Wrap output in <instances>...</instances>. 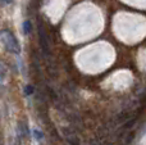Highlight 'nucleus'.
<instances>
[{
  "label": "nucleus",
  "instance_id": "f257e3e1",
  "mask_svg": "<svg viewBox=\"0 0 146 145\" xmlns=\"http://www.w3.org/2000/svg\"><path fill=\"white\" fill-rule=\"evenodd\" d=\"M1 40H3V44H4L5 49H7L9 53H13V54H19L21 53L19 41H18L17 37L13 35L12 31L3 30L1 31Z\"/></svg>",
  "mask_w": 146,
  "mask_h": 145
},
{
  "label": "nucleus",
  "instance_id": "f03ea898",
  "mask_svg": "<svg viewBox=\"0 0 146 145\" xmlns=\"http://www.w3.org/2000/svg\"><path fill=\"white\" fill-rule=\"evenodd\" d=\"M38 43H40V48L45 55L50 54V43H49L48 32H46L45 27L42 25H38Z\"/></svg>",
  "mask_w": 146,
  "mask_h": 145
},
{
  "label": "nucleus",
  "instance_id": "7ed1b4c3",
  "mask_svg": "<svg viewBox=\"0 0 146 145\" xmlns=\"http://www.w3.org/2000/svg\"><path fill=\"white\" fill-rule=\"evenodd\" d=\"M32 31V25H31L30 21H25L23 22V32L25 35H30V32Z\"/></svg>",
  "mask_w": 146,
  "mask_h": 145
},
{
  "label": "nucleus",
  "instance_id": "20e7f679",
  "mask_svg": "<svg viewBox=\"0 0 146 145\" xmlns=\"http://www.w3.org/2000/svg\"><path fill=\"white\" fill-rule=\"evenodd\" d=\"M25 92H26V95H31L33 92V87L31 86V85H27V86L25 87Z\"/></svg>",
  "mask_w": 146,
  "mask_h": 145
},
{
  "label": "nucleus",
  "instance_id": "39448f33",
  "mask_svg": "<svg viewBox=\"0 0 146 145\" xmlns=\"http://www.w3.org/2000/svg\"><path fill=\"white\" fill-rule=\"evenodd\" d=\"M33 134H35V136H36V139H37V140L42 139V134H41L38 130H35V131H33Z\"/></svg>",
  "mask_w": 146,
  "mask_h": 145
},
{
  "label": "nucleus",
  "instance_id": "423d86ee",
  "mask_svg": "<svg viewBox=\"0 0 146 145\" xmlns=\"http://www.w3.org/2000/svg\"><path fill=\"white\" fill-rule=\"evenodd\" d=\"M13 1H14V0H3V3H5V4H12Z\"/></svg>",
  "mask_w": 146,
  "mask_h": 145
}]
</instances>
